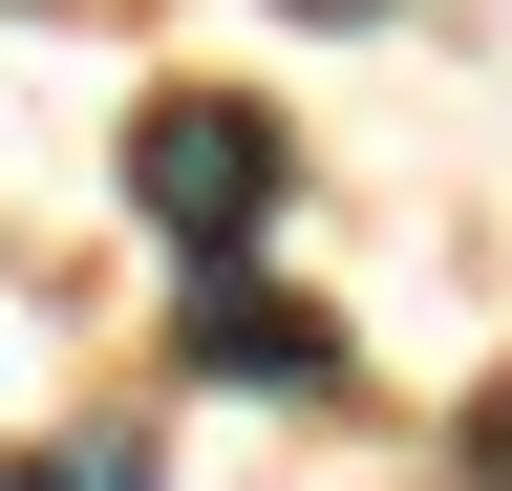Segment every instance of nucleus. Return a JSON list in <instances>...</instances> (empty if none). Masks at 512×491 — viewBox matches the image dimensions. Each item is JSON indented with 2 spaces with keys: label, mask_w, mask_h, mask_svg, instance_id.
Here are the masks:
<instances>
[{
  "label": "nucleus",
  "mask_w": 512,
  "mask_h": 491,
  "mask_svg": "<svg viewBox=\"0 0 512 491\" xmlns=\"http://www.w3.org/2000/svg\"><path fill=\"white\" fill-rule=\"evenodd\" d=\"M22 491H150V449H128V427H86V449H22Z\"/></svg>",
  "instance_id": "3"
},
{
  "label": "nucleus",
  "mask_w": 512,
  "mask_h": 491,
  "mask_svg": "<svg viewBox=\"0 0 512 491\" xmlns=\"http://www.w3.org/2000/svg\"><path fill=\"white\" fill-rule=\"evenodd\" d=\"M299 22H384V0H299Z\"/></svg>",
  "instance_id": "5"
},
{
  "label": "nucleus",
  "mask_w": 512,
  "mask_h": 491,
  "mask_svg": "<svg viewBox=\"0 0 512 491\" xmlns=\"http://www.w3.org/2000/svg\"><path fill=\"white\" fill-rule=\"evenodd\" d=\"M128 193H150L171 235H256V214H278V129L214 107V86H171L150 129H128Z\"/></svg>",
  "instance_id": "1"
},
{
  "label": "nucleus",
  "mask_w": 512,
  "mask_h": 491,
  "mask_svg": "<svg viewBox=\"0 0 512 491\" xmlns=\"http://www.w3.org/2000/svg\"><path fill=\"white\" fill-rule=\"evenodd\" d=\"M470 470H512V385H491V406H470Z\"/></svg>",
  "instance_id": "4"
},
{
  "label": "nucleus",
  "mask_w": 512,
  "mask_h": 491,
  "mask_svg": "<svg viewBox=\"0 0 512 491\" xmlns=\"http://www.w3.org/2000/svg\"><path fill=\"white\" fill-rule=\"evenodd\" d=\"M192 363H235V385H320V321L256 299V278H214V299H192Z\"/></svg>",
  "instance_id": "2"
},
{
  "label": "nucleus",
  "mask_w": 512,
  "mask_h": 491,
  "mask_svg": "<svg viewBox=\"0 0 512 491\" xmlns=\"http://www.w3.org/2000/svg\"><path fill=\"white\" fill-rule=\"evenodd\" d=\"M470 491H512V470H470Z\"/></svg>",
  "instance_id": "6"
}]
</instances>
